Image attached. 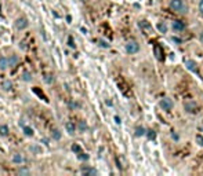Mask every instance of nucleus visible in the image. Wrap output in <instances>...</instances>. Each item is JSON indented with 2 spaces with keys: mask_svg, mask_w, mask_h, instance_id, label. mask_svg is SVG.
<instances>
[{
  "mask_svg": "<svg viewBox=\"0 0 203 176\" xmlns=\"http://www.w3.org/2000/svg\"><path fill=\"white\" fill-rule=\"evenodd\" d=\"M185 110L188 113H196L197 112V105L193 101L186 102V103H185Z\"/></svg>",
  "mask_w": 203,
  "mask_h": 176,
  "instance_id": "obj_5",
  "label": "nucleus"
},
{
  "mask_svg": "<svg viewBox=\"0 0 203 176\" xmlns=\"http://www.w3.org/2000/svg\"><path fill=\"white\" fill-rule=\"evenodd\" d=\"M18 173L20 175H29V169H26V168H20V170H18Z\"/></svg>",
  "mask_w": 203,
  "mask_h": 176,
  "instance_id": "obj_21",
  "label": "nucleus"
},
{
  "mask_svg": "<svg viewBox=\"0 0 203 176\" xmlns=\"http://www.w3.org/2000/svg\"><path fill=\"white\" fill-rule=\"evenodd\" d=\"M79 158H80V160H89V156H87V154H86V156H84V154H80Z\"/></svg>",
  "mask_w": 203,
  "mask_h": 176,
  "instance_id": "obj_27",
  "label": "nucleus"
},
{
  "mask_svg": "<svg viewBox=\"0 0 203 176\" xmlns=\"http://www.w3.org/2000/svg\"><path fill=\"white\" fill-rule=\"evenodd\" d=\"M199 11H200V14H203V0L199 2Z\"/></svg>",
  "mask_w": 203,
  "mask_h": 176,
  "instance_id": "obj_26",
  "label": "nucleus"
},
{
  "mask_svg": "<svg viewBox=\"0 0 203 176\" xmlns=\"http://www.w3.org/2000/svg\"><path fill=\"white\" fill-rule=\"evenodd\" d=\"M83 2H84V0H83Z\"/></svg>",
  "mask_w": 203,
  "mask_h": 176,
  "instance_id": "obj_32",
  "label": "nucleus"
},
{
  "mask_svg": "<svg viewBox=\"0 0 203 176\" xmlns=\"http://www.w3.org/2000/svg\"><path fill=\"white\" fill-rule=\"evenodd\" d=\"M69 46L72 47V48H75V44H73V41H72V37H69Z\"/></svg>",
  "mask_w": 203,
  "mask_h": 176,
  "instance_id": "obj_29",
  "label": "nucleus"
},
{
  "mask_svg": "<svg viewBox=\"0 0 203 176\" xmlns=\"http://www.w3.org/2000/svg\"><path fill=\"white\" fill-rule=\"evenodd\" d=\"M7 68H10L9 66V58L2 57L0 58V70H6Z\"/></svg>",
  "mask_w": 203,
  "mask_h": 176,
  "instance_id": "obj_8",
  "label": "nucleus"
},
{
  "mask_svg": "<svg viewBox=\"0 0 203 176\" xmlns=\"http://www.w3.org/2000/svg\"><path fill=\"white\" fill-rule=\"evenodd\" d=\"M155 52H156V58L162 59V52H160V48H159V47H155Z\"/></svg>",
  "mask_w": 203,
  "mask_h": 176,
  "instance_id": "obj_22",
  "label": "nucleus"
},
{
  "mask_svg": "<svg viewBox=\"0 0 203 176\" xmlns=\"http://www.w3.org/2000/svg\"><path fill=\"white\" fill-rule=\"evenodd\" d=\"M65 128H67L68 134H71V135H73V134H75V131H76L75 124H73V123H71V121H68V123L65 124Z\"/></svg>",
  "mask_w": 203,
  "mask_h": 176,
  "instance_id": "obj_9",
  "label": "nucleus"
},
{
  "mask_svg": "<svg viewBox=\"0 0 203 176\" xmlns=\"http://www.w3.org/2000/svg\"><path fill=\"white\" fill-rule=\"evenodd\" d=\"M196 142L199 143L200 146H203V138L200 136V135H197V136H196Z\"/></svg>",
  "mask_w": 203,
  "mask_h": 176,
  "instance_id": "obj_24",
  "label": "nucleus"
},
{
  "mask_svg": "<svg viewBox=\"0 0 203 176\" xmlns=\"http://www.w3.org/2000/svg\"><path fill=\"white\" fill-rule=\"evenodd\" d=\"M2 87H3L4 91H10L13 88V82L10 81V80H4V81L2 82Z\"/></svg>",
  "mask_w": 203,
  "mask_h": 176,
  "instance_id": "obj_11",
  "label": "nucleus"
},
{
  "mask_svg": "<svg viewBox=\"0 0 203 176\" xmlns=\"http://www.w3.org/2000/svg\"><path fill=\"white\" fill-rule=\"evenodd\" d=\"M145 132H147V131H145L142 127H137V128H136V136H142Z\"/></svg>",
  "mask_w": 203,
  "mask_h": 176,
  "instance_id": "obj_16",
  "label": "nucleus"
},
{
  "mask_svg": "<svg viewBox=\"0 0 203 176\" xmlns=\"http://www.w3.org/2000/svg\"><path fill=\"white\" fill-rule=\"evenodd\" d=\"M159 105H160V107H162L163 110H171L173 107H174V103H173V101H171L170 98H163V99H160Z\"/></svg>",
  "mask_w": 203,
  "mask_h": 176,
  "instance_id": "obj_3",
  "label": "nucleus"
},
{
  "mask_svg": "<svg viewBox=\"0 0 203 176\" xmlns=\"http://www.w3.org/2000/svg\"><path fill=\"white\" fill-rule=\"evenodd\" d=\"M72 150H73V151H78V153H80V147H79L78 145H73V146H72Z\"/></svg>",
  "mask_w": 203,
  "mask_h": 176,
  "instance_id": "obj_25",
  "label": "nucleus"
},
{
  "mask_svg": "<svg viewBox=\"0 0 203 176\" xmlns=\"http://www.w3.org/2000/svg\"><path fill=\"white\" fill-rule=\"evenodd\" d=\"M13 161H14L15 164H21V162L24 161V158L21 154H14V156H13Z\"/></svg>",
  "mask_w": 203,
  "mask_h": 176,
  "instance_id": "obj_14",
  "label": "nucleus"
},
{
  "mask_svg": "<svg viewBox=\"0 0 203 176\" xmlns=\"http://www.w3.org/2000/svg\"><path fill=\"white\" fill-rule=\"evenodd\" d=\"M22 79H24V81H31V80H32V74L29 73V72H24Z\"/></svg>",
  "mask_w": 203,
  "mask_h": 176,
  "instance_id": "obj_18",
  "label": "nucleus"
},
{
  "mask_svg": "<svg viewBox=\"0 0 203 176\" xmlns=\"http://www.w3.org/2000/svg\"><path fill=\"white\" fill-rule=\"evenodd\" d=\"M158 29L160 30L162 33H166L167 32V28H166V24H164V22H159L158 24Z\"/></svg>",
  "mask_w": 203,
  "mask_h": 176,
  "instance_id": "obj_15",
  "label": "nucleus"
},
{
  "mask_svg": "<svg viewBox=\"0 0 203 176\" xmlns=\"http://www.w3.org/2000/svg\"><path fill=\"white\" fill-rule=\"evenodd\" d=\"M115 121H116V124H120V118L117 117V116H116V117H115Z\"/></svg>",
  "mask_w": 203,
  "mask_h": 176,
  "instance_id": "obj_30",
  "label": "nucleus"
},
{
  "mask_svg": "<svg viewBox=\"0 0 203 176\" xmlns=\"http://www.w3.org/2000/svg\"><path fill=\"white\" fill-rule=\"evenodd\" d=\"M0 135H2V136H7V135H9V127L0 125Z\"/></svg>",
  "mask_w": 203,
  "mask_h": 176,
  "instance_id": "obj_13",
  "label": "nucleus"
},
{
  "mask_svg": "<svg viewBox=\"0 0 203 176\" xmlns=\"http://www.w3.org/2000/svg\"><path fill=\"white\" fill-rule=\"evenodd\" d=\"M24 134H25V136H32L33 135V129L29 128V127H24Z\"/></svg>",
  "mask_w": 203,
  "mask_h": 176,
  "instance_id": "obj_17",
  "label": "nucleus"
},
{
  "mask_svg": "<svg viewBox=\"0 0 203 176\" xmlns=\"http://www.w3.org/2000/svg\"><path fill=\"white\" fill-rule=\"evenodd\" d=\"M147 134H148V138H149V139H155V132H153L152 129H151V131H148Z\"/></svg>",
  "mask_w": 203,
  "mask_h": 176,
  "instance_id": "obj_23",
  "label": "nucleus"
},
{
  "mask_svg": "<svg viewBox=\"0 0 203 176\" xmlns=\"http://www.w3.org/2000/svg\"><path fill=\"white\" fill-rule=\"evenodd\" d=\"M170 8L178 14H186V11H188V7H186L184 0H171L170 2Z\"/></svg>",
  "mask_w": 203,
  "mask_h": 176,
  "instance_id": "obj_1",
  "label": "nucleus"
},
{
  "mask_svg": "<svg viewBox=\"0 0 203 176\" xmlns=\"http://www.w3.org/2000/svg\"><path fill=\"white\" fill-rule=\"evenodd\" d=\"M101 46H102V47H105V48H108V47H109V44H106L105 41H102V40H101Z\"/></svg>",
  "mask_w": 203,
  "mask_h": 176,
  "instance_id": "obj_28",
  "label": "nucleus"
},
{
  "mask_svg": "<svg viewBox=\"0 0 203 176\" xmlns=\"http://www.w3.org/2000/svg\"><path fill=\"white\" fill-rule=\"evenodd\" d=\"M173 29L175 30V32H184L185 30V24L184 22H181V21H174L173 22Z\"/></svg>",
  "mask_w": 203,
  "mask_h": 176,
  "instance_id": "obj_6",
  "label": "nucleus"
},
{
  "mask_svg": "<svg viewBox=\"0 0 203 176\" xmlns=\"http://www.w3.org/2000/svg\"><path fill=\"white\" fill-rule=\"evenodd\" d=\"M15 26H17V29H25L26 26H28V19L25 18V16H22V18H18L17 21H15Z\"/></svg>",
  "mask_w": 203,
  "mask_h": 176,
  "instance_id": "obj_4",
  "label": "nucleus"
},
{
  "mask_svg": "<svg viewBox=\"0 0 203 176\" xmlns=\"http://www.w3.org/2000/svg\"><path fill=\"white\" fill-rule=\"evenodd\" d=\"M79 129H80L82 132H84L87 129V124L84 123V121H80V123H79Z\"/></svg>",
  "mask_w": 203,
  "mask_h": 176,
  "instance_id": "obj_20",
  "label": "nucleus"
},
{
  "mask_svg": "<svg viewBox=\"0 0 203 176\" xmlns=\"http://www.w3.org/2000/svg\"><path fill=\"white\" fill-rule=\"evenodd\" d=\"M17 63H18V57L17 55H11V57L9 58V66L10 68H14Z\"/></svg>",
  "mask_w": 203,
  "mask_h": 176,
  "instance_id": "obj_10",
  "label": "nucleus"
},
{
  "mask_svg": "<svg viewBox=\"0 0 203 176\" xmlns=\"http://www.w3.org/2000/svg\"><path fill=\"white\" fill-rule=\"evenodd\" d=\"M82 173H84V175H97L98 172L95 169H93V168H83Z\"/></svg>",
  "mask_w": 203,
  "mask_h": 176,
  "instance_id": "obj_12",
  "label": "nucleus"
},
{
  "mask_svg": "<svg viewBox=\"0 0 203 176\" xmlns=\"http://www.w3.org/2000/svg\"><path fill=\"white\" fill-rule=\"evenodd\" d=\"M53 139H56V140L61 139V132H59L58 129H54L53 131Z\"/></svg>",
  "mask_w": 203,
  "mask_h": 176,
  "instance_id": "obj_19",
  "label": "nucleus"
},
{
  "mask_svg": "<svg viewBox=\"0 0 203 176\" xmlns=\"http://www.w3.org/2000/svg\"><path fill=\"white\" fill-rule=\"evenodd\" d=\"M140 51V44L137 41H128L126 44V52L127 54H136Z\"/></svg>",
  "mask_w": 203,
  "mask_h": 176,
  "instance_id": "obj_2",
  "label": "nucleus"
},
{
  "mask_svg": "<svg viewBox=\"0 0 203 176\" xmlns=\"http://www.w3.org/2000/svg\"><path fill=\"white\" fill-rule=\"evenodd\" d=\"M185 65H186V69H188V70L193 72V73H197V65H196V62H195V61L188 59Z\"/></svg>",
  "mask_w": 203,
  "mask_h": 176,
  "instance_id": "obj_7",
  "label": "nucleus"
},
{
  "mask_svg": "<svg viewBox=\"0 0 203 176\" xmlns=\"http://www.w3.org/2000/svg\"><path fill=\"white\" fill-rule=\"evenodd\" d=\"M199 38H200V41H202V43H203V32L200 33V37H199Z\"/></svg>",
  "mask_w": 203,
  "mask_h": 176,
  "instance_id": "obj_31",
  "label": "nucleus"
}]
</instances>
